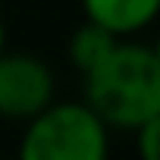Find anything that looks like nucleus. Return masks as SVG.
Wrapping results in <instances>:
<instances>
[{
  "label": "nucleus",
  "mask_w": 160,
  "mask_h": 160,
  "mask_svg": "<svg viewBox=\"0 0 160 160\" xmlns=\"http://www.w3.org/2000/svg\"><path fill=\"white\" fill-rule=\"evenodd\" d=\"M85 78V104L107 129L135 132L160 113V63L154 47L119 41L113 53Z\"/></svg>",
  "instance_id": "obj_1"
},
{
  "label": "nucleus",
  "mask_w": 160,
  "mask_h": 160,
  "mask_svg": "<svg viewBox=\"0 0 160 160\" xmlns=\"http://www.w3.org/2000/svg\"><path fill=\"white\" fill-rule=\"evenodd\" d=\"M19 160H110V129L85 101H53L25 122Z\"/></svg>",
  "instance_id": "obj_2"
},
{
  "label": "nucleus",
  "mask_w": 160,
  "mask_h": 160,
  "mask_svg": "<svg viewBox=\"0 0 160 160\" xmlns=\"http://www.w3.org/2000/svg\"><path fill=\"white\" fill-rule=\"evenodd\" d=\"M57 101V75L32 50L0 53V116L28 122Z\"/></svg>",
  "instance_id": "obj_3"
},
{
  "label": "nucleus",
  "mask_w": 160,
  "mask_h": 160,
  "mask_svg": "<svg viewBox=\"0 0 160 160\" xmlns=\"http://www.w3.org/2000/svg\"><path fill=\"white\" fill-rule=\"evenodd\" d=\"M88 22L116 38H132L160 19V0H78Z\"/></svg>",
  "instance_id": "obj_4"
},
{
  "label": "nucleus",
  "mask_w": 160,
  "mask_h": 160,
  "mask_svg": "<svg viewBox=\"0 0 160 160\" xmlns=\"http://www.w3.org/2000/svg\"><path fill=\"white\" fill-rule=\"evenodd\" d=\"M122 38H116V35H110L107 28H101V25H94V22H82V25H75V32L69 35V41H66V57H69V63L78 69V75H88V72H94L110 53H113V47L119 44Z\"/></svg>",
  "instance_id": "obj_5"
},
{
  "label": "nucleus",
  "mask_w": 160,
  "mask_h": 160,
  "mask_svg": "<svg viewBox=\"0 0 160 160\" xmlns=\"http://www.w3.org/2000/svg\"><path fill=\"white\" fill-rule=\"evenodd\" d=\"M135 154L138 160H160V113L135 129Z\"/></svg>",
  "instance_id": "obj_6"
},
{
  "label": "nucleus",
  "mask_w": 160,
  "mask_h": 160,
  "mask_svg": "<svg viewBox=\"0 0 160 160\" xmlns=\"http://www.w3.org/2000/svg\"><path fill=\"white\" fill-rule=\"evenodd\" d=\"M7 50V25H3V19H0V53Z\"/></svg>",
  "instance_id": "obj_7"
},
{
  "label": "nucleus",
  "mask_w": 160,
  "mask_h": 160,
  "mask_svg": "<svg viewBox=\"0 0 160 160\" xmlns=\"http://www.w3.org/2000/svg\"><path fill=\"white\" fill-rule=\"evenodd\" d=\"M151 47H154V53H157V63H160V35H157V41H154Z\"/></svg>",
  "instance_id": "obj_8"
}]
</instances>
